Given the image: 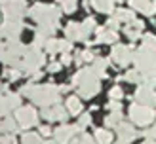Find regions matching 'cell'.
Instances as JSON below:
<instances>
[{"mask_svg": "<svg viewBox=\"0 0 156 144\" xmlns=\"http://www.w3.org/2000/svg\"><path fill=\"white\" fill-rule=\"evenodd\" d=\"M61 93H67V91H71V85H61Z\"/></svg>", "mask_w": 156, "mask_h": 144, "instance_id": "c3c4849f", "label": "cell"}, {"mask_svg": "<svg viewBox=\"0 0 156 144\" xmlns=\"http://www.w3.org/2000/svg\"><path fill=\"white\" fill-rule=\"evenodd\" d=\"M124 80H126V82H131V83H143L145 74L139 72L137 68H135V70H129L128 74H124Z\"/></svg>", "mask_w": 156, "mask_h": 144, "instance_id": "f1b7e54d", "label": "cell"}, {"mask_svg": "<svg viewBox=\"0 0 156 144\" xmlns=\"http://www.w3.org/2000/svg\"><path fill=\"white\" fill-rule=\"evenodd\" d=\"M4 51H6V42L2 40V38H0V59L4 57Z\"/></svg>", "mask_w": 156, "mask_h": 144, "instance_id": "7dc6e473", "label": "cell"}, {"mask_svg": "<svg viewBox=\"0 0 156 144\" xmlns=\"http://www.w3.org/2000/svg\"><path fill=\"white\" fill-rule=\"evenodd\" d=\"M71 144H97V142H95V139H91V135L80 133V135H76L74 139H73Z\"/></svg>", "mask_w": 156, "mask_h": 144, "instance_id": "1f68e13d", "label": "cell"}, {"mask_svg": "<svg viewBox=\"0 0 156 144\" xmlns=\"http://www.w3.org/2000/svg\"><path fill=\"white\" fill-rule=\"evenodd\" d=\"M114 17H118L120 19V23H131L135 19V15H133V12L131 10H116V13H114Z\"/></svg>", "mask_w": 156, "mask_h": 144, "instance_id": "f546056e", "label": "cell"}, {"mask_svg": "<svg viewBox=\"0 0 156 144\" xmlns=\"http://www.w3.org/2000/svg\"><path fill=\"white\" fill-rule=\"evenodd\" d=\"M95 142L97 144H114L112 142V133L108 129H95Z\"/></svg>", "mask_w": 156, "mask_h": 144, "instance_id": "7402d4cb", "label": "cell"}, {"mask_svg": "<svg viewBox=\"0 0 156 144\" xmlns=\"http://www.w3.org/2000/svg\"><path fill=\"white\" fill-rule=\"evenodd\" d=\"M15 119L21 129H30L38 125V112L33 108V106H19L15 110Z\"/></svg>", "mask_w": 156, "mask_h": 144, "instance_id": "ba28073f", "label": "cell"}, {"mask_svg": "<svg viewBox=\"0 0 156 144\" xmlns=\"http://www.w3.org/2000/svg\"><path fill=\"white\" fill-rule=\"evenodd\" d=\"M4 19H21L25 15V0H0Z\"/></svg>", "mask_w": 156, "mask_h": 144, "instance_id": "52a82bcc", "label": "cell"}, {"mask_svg": "<svg viewBox=\"0 0 156 144\" xmlns=\"http://www.w3.org/2000/svg\"><path fill=\"white\" fill-rule=\"evenodd\" d=\"M29 15L38 25H42V23H57L61 17V10L51 4H34L29 10Z\"/></svg>", "mask_w": 156, "mask_h": 144, "instance_id": "5b68a950", "label": "cell"}, {"mask_svg": "<svg viewBox=\"0 0 156 144\" xmlns=\"http://www.w3.org/2000/svg\"><path fill=\"white\" fill-rule=\"evenodd\" d=\"M122 119H124V116H122V112H111L107 116V119H105V125H107V129H116L120 123H122Z\"/></svg>", "mask_w": 156, "mask_h": 144, "instance_id": "d4e9b609", "label": "cell"}, {"mask_svg": "<svg viewBox=\"0 0 156 144\" xmlns=\"http://www.w3.org/2000/svg\"><path fill=\"white\" fill-rule=\"evenodd\" d=\"M74 63H76V65H82V63H84V59H82V51H78L76 55H74Z\"/></svg>", "mask_w": 156, "mask_h": 144, "instance_id": "bcb514c9", "label": "cell"}, {"mask_svg": "<svg viewBox=\"0 0 156 144\" xmlns=\"http://www.w3.org/2000/svg\"><path fill=\"white\" fill-rule=\"evenodd\" d=\"M73 85L78 89V95L82 99H91V97H95L101 89V76L93 70L91 66L80 68V70L73 76Z\"/></svg>", "mask_w": 156, "mask_h": 144, "instance_id": "6da1fadb", "label": "cell"}, {"mask_svg": "<svg viewBox=\"0 0 156 144\" xmlns=\"http://www.w3.org/2000/svg\"><path fill=\"white\" fill-rule=\"evenodd\" d=\"M133 55H135V51L129 45H124V44H114L112 51H111V59L118 66H128L129 63H133Z\"/></svg>", "mask_w": 156, "mask_h": 144, "instance_id": "9c48e42d", "label": "cell"}, {"mask_svg": "<svg viewBox=\"0 0 156 144\" xmlns=\"http://www.w3.org/2000/svg\"><path fill=\"white\" fill-rule=\"evenodd\" d=\"M65 36H67V40H71V42L82 40V23H69L65 27Z\"/></svg>", "mask_w": 156, "mask_h": 144, "instance_id": "ffe728a7", "label": "cell"}, {"mask_svg": "<svg viewBox=\"0 0 156 144\" xmlns=\"http://www.w3.org/2000/svg\"><path fill=\"white\" fill-rule=\"evenodd\" d=\"M129 6L137 12L145 13V15L156 13V0H129Z\"/></svg>", "mask_w": 156, "mask_h": 144, "instance_id": "2e32d148", "label": "cell"}, {"mask_svg": "<svg viewBox=\"0 0 156 144\" xmlns=\"http://www.w3.org/2000/svg\"><path fill=\"white\" fill-rule=\"evenodd\" d=\"M107 66H108V59H95L91 63V68L101 76V78H105V76H107Z\"/></svg>", "mask_w": 156, "mask_h": 144, "instance_id": "4316f807", "label": "cell"}, {"mask_svg": "<svg viewBox=\"0 0 156 144\" xmlns=\"http://www.w3.org/2000/svg\"><path fill=\"white\" fill-rule=\"evenodd\" d=\"M90 123H91V116H90V114H80V119H78L76 125L84 131V127H88Z\"/></svg>", "mask_w": 156, "mask_h": 144, "instance_id": "8d00e7d4", "label": "cell"}, {"mask_svg": "<svg viewBox=\"0 0 156 144\" xmlns=\"http://www.w3.org/2000/svg\"><path fill=\"white\" fill-rule=\"evenodd\" d=\"M40 135H44V136H50V135H53V131L48 127V125H42L40 127Z\"/></svg>", "mask_w": 156, "mask_h": 144, "instance_id": "ee69618b", "label": "cell"}, {"mask_svg": "<svg viewBox=\"0 0 156 144\" xmlns=\"http://www.w3.org/2000/svg\"><path fill=\"white\" fill-rule=\"evenodd\" d=\"M44 144H57V142H55V140H46Z\"/></svg>", "mask_w": 156, "mask_h": 144, "instance_id": "681fc988", "label": "cell"}, {"mask_svg": "<svg viewBox=\"0 0 156 144\" xmlns=\"http://www.w3.org/2000/svg\"><path fill=\"white\" fill-rule=\"evenodd\" d=\"M108 97H111V101H122L124 97V89L120 85H114L111 91H108Z\"/></svg>", "mask_w": 156, "mask_h": 144, "instance_id": "e575fe53", "label": "cell"}, {"mask_svg": "<svg viewBox=\"0 0 156 144\" xmlns=\"http://www.w3.org/2000/svg\"><path fill=\"white\" fill-rule=\"evenodd\" d=\"M114 144H126V142H122V140H118V142H114Z\"/></svg>", "mask_w": 156, "mask_h": 144, "instance_id": "f907efd6", "label": "cell"}, {"mask_svg": "<svg viewBox=\"0 0 156 144\" xmlns=\"http://www.w3.org/2000/svg\"><path fill=\"white\" fill-rule=\"evenodd\" d=\"M88 2L101 13H112L116 0H88Z\"/></svg>", "mask_w": 156, "mask_h": 144, "instance_id": "44dd1931", "label": "cell"}, {"mask_svg": "<svg viewBox=\"0 0 156 144\" xmlns=\"http://www.w3.org/2000/svg\"><path fill=\"white\" fill-rule=\"evenodd\" d=\"M57 2L61 4L65 13H73L76 10V0H57Z\"/></svg>", "mask_w": 156, "mask_h": 144, "instance_id": "d6a6232c", "label": "cell"}, {"mask_svg": "<svg viewBox=\"0 0 156 144\" xmlns=\"http://www.w3.org/2000/svg\"><path fill=\"white\" fill-rule=\"evenodd\" d=\"M73 59H74V57H71L69 53H63V55H61V61H59V63L63 65V66H69V65L73 63Z\"/></svg>", "mask_w": 156, "mask_h": 144, "instance_id": "b9f144b4", "label": "cell"}, {"mask_svg": "<svg viewBox=\"0 0 156 144\" xmlns=\"http://www.w3.org/2000/svg\"><path fill=\"white\" fill-rule=\"evenodd\" d=\"M133 63L139 72H143L145 76H156V51L139 48L133 55Z\"/></svg>", "mask_w": 156, "mask_h": 144, "instance_id": "3957f363", "label": "cell"}, {"mask_svg": "<svg viewBox=\"0 0 156 144\" xmlns=\"http://www.w3.org/2000/svg\"><path fill=\"white\" fill-rule=\"evenodd\" d=\"M67 110L69 112H71V114H74V116H76V114H82V102H80V99H78V97H69L67 99Z\"/></svg>", "mask_w": 156, "mask_h": 144, "instance_id": "484cf974", "label": "cell"}, {"mask_svg": "<svg viewBox=\"0 0 156 144\" xmlns=\"http://www.w3.org/2000/svg\"><path fill=\"white\" fill-rule=\"evenodd\" d=\"M4 74H6V78L10 80V82H15V80H19L21 76H23L19 68H13V66H12V68H8V70H6Z\"/></svg>", "mask_w": 156, "mask_h": 144, "instance_id": "d590c367", "label": "cell"}, {"mask_svg": "<svg viewBox=\"0 0 156 144\" xmlns=\"http://www.w3.org/2000/svg\"><path fill=\"white\" fill-rule=\"evenodd\" d=\"M108 108H111V112H122V104H120V101H111Z\"/></svg>", "mask_w": 156, "mask_h": 144, "instance_id": "60d3db41", "label": "cell"}, {"mask_svg": "<svg viewBox=\"0 0 156 144\" xmlns=\"http://www.w3.org/2000/svg\"><path fill=\"white\" fill-rule=\"evenodd\" d=\"M129 119L133 125H139V127H149L152 121L156 119V114H154V108L152 106H145V104H131L129 106Z\"/></svg>", "mask_w": 156, "mask_h": 144, "instance_id": "8992f818", "label": "cell"}, {"mask_svg": "<svg viewBox=\"0 0 156 144\" xmlns=\"http://www.w3.org/2000/svg\"><path fill=\"white\" fill-rule=\"evenodd\" d=\"M59 99H61V89L57 85H53V83H46V85L34 87L30 101L38 106H42V108H50V106L59 104Z\"/></svg>", "mask_w": 156, "mask_h": 144, "instance_id": "7a4b0ae2", "label": "cell"}, {"mask_svg": "<svg viewBox=\"0 0 156 144\" xmlns=\"http://www.w3.org/2000/svg\"><path fill=\"white\" fill-rule=\"evenodd\" d=\"M46 53H50V55H55V53H67L71 49V40H55V38H50L48 42H46Z\"/></svg>", "mask_w": 156, "mask_h": 144, "instance_id": "9a60e30c", "label": "cell"}, {"mask_svg": "<svg viewBox=\"0 0 156 144\" xmlns=\"http://www.w3.org/2000/svg\"><path fill=\"white\" fill-rule=\"evenodd\" d=\"M120 25H122V23H120V19L112 15V17L107 21V25H105V27H107V28H111V30H116V28H120Z\"/></svg>", "mask_w": 156, "mask_h": 144, "instance_id": "74e56055", "label": "cell"}, {"mask_svg": "<svg viewBox=\"0 0 156 144\" xmlns=\"http://www.w3.org/2000/svg\"><path fill=\"white\" fill-rule=\"evenodd\" d=\"M23 32V21L21 19H4L0 25V38L6 40H17Z\"/></svg>", "mask_w": 156, "mask_h": 144, "instance_id": "8fae6325", "label": "cell"}, {"mask_svg": "<svg viewBox=\"0 0 156 144\" xmlns=\"http://www.w3.org/2000/svg\"><path fill=\"white\" fill-rule=\"evenodd\" d=\"M135 102L156 108V91L152 87H149V85H141L135 91Z\"/></svg>", "mask_w": 156, "mask_h": 144, "instance_id": "4fadbf2b", "label": "cell"}, {"mask_svg": "<svg viewBox=\"0 0 156 144\" xmlns=\"http://www.w3.org/2000/svg\"><path fill=\"white\" fill-rule=\"evenodd\" d=\"M61 68V63H50L48 65V72H57Z\"/></svg>", "mask_w": 156, "mask_h": 144, "instance_id": "f6af8a7d", "label": "cell"}, {"mask_svg": "<svg viewBox=\"0 0 156 144\" xmlns=\"http://www.w3.org/2000/svg\"><path fill=\"white\" fill-rule=\"evenodd\" d=\"M82 59H84V63H93V61H95V59H93V53L88 51V49L82 51Z\"/></svg>", "mask_w": 156, "mask_h": 144, "instance_id": "7bdbcfd3", "label": "cell"}, {"mask_svg": "<svg viewBox=\"0 0 156 144\" xmlns=\"http://www.w3.org/2000/svg\"><path fill=\"white\" fill-rule=\"evenodd\" d=\"M13 110L12 101H10V93H2L0 95V116H8Z\"/></svg>", "mask_w": 156, "mask_h": 144, "instance_id": "cb8c5ba5", "label": "cell"}, {"mask_svg": "<svg viewBox=\"0 0 156 144\" xmlns=\"http://www.w3.org/2000/svg\"><path fill=\"white\" fill-rule=\"evenodd\" d=\"M80 133H84L78 125H67V123H63V125H59L55 131H53V140H55L57 144H71L73 142V139L76 135H80Z\"/></svg>", "mask_w": 156, "mask_h": 144, "instance_id": "30bf717a", "label": "cell"}, {"mask_svg": "<svg viewBox=\"0 0 156 144\" xmlns=\"http://www.w3.org/2000/svg\"><path fill=\"white\" fill-rule=\"evenodd\" d=\"M69 112L67 108H63L61 104H55V106H50V108H42V118L46 121H61L65 123L67 118H69Z\"/></svg>", "mask_w": 156, "mask_h": 144, "instance_id": "7c38bea8", "label": "cell"}, {"mask_svg": "<svg viewBox=\"0 0 156 144\" xmlns=\"http://www.w3.org/2000/svg\"><path fill=\"white\" fill-rule=\"evenodd\" d=\"M44 63H46V57H44V53L40 51V48L30 45V48L25 49V55H23V59H21L19 70H21V72L34 74V72H40V66H42Z\"/></svg>", "mask_w": 156, "mask_h": 144, "instance_id": "277c9868", "label": "cell"}, {"mask_svg": "<svg viewBox=\"0 0 156 144\" xmlns=\"http://www.w3.org/2000/svg\"><path fill=\"white\" fill-rule=\"evenodd\" d=\"M19 123L15 116H4L0 119V135H12V133H17Z\"/></svg>", "mask_w": 156, "mask_h": 144, "instance_id": "e0dca14e", "label": "cell"}, {"mask_svg": "<svg viewBox=\"0 0 156 144\" xmlns=\"http://www.w3.org/2000/svg\"><path fill=\"white\" fill-rule=\"evenodd\" d=\"M141 135L145 136L147 140H156V125H154L152 129H145V131H143Z\"/></svg>", "mask_w": 156, "mask_h": 144, "instance_id": "f35d334b", "label": "cell"}, {"mask_svg": "<svg viewBox=\"0 0 156 144\" xmlns=\"http://www.w3.org/2000/svg\"><path fill=\"white\" fill-rule=\"evenodd\" d=\"M95 30V19L93 17H88L84 23H82V40H88V36Z\"/></svg>", "mask_w": 156, "mask_h": 144, "instance_id": "83f0119b", "label": "cell"}, {"mask_svg": "<svg viewBox=\"0 0 156 144\" xmlns=\"http://www.w3.org/2000/svg\"><path fill=\"white\" fill-rule=\"evenodd\" d=\"M143 48L156 51V36H152V34H145V36H143Z\"/></svg>", "mask_w": 156, "mask_h": 144, "instance_id": "836d02e7", "label": "cell"}, {"mask_svg": "<svg viewBox=\"0 0 156 144\" xmlns=\"http://www.w3.org/2000/svg\"><path fill=\"white\" fill-rule=\"evenodd\" d=\"M143 21H139V19H133L131 23H128L126 28H124V34H126L129 40H137L139 36H141V30H143Z\"/></svg>", "mask_w": 156, "mask_h": 144, "instance_id": "d6986e66", "label": "cell"}, {"mask_svg": "<svg viewBox=\"0 0 156 144\" xmlns=\"http://www.w3.org/2000/svg\"><path fill=\"white\" fill-rule=\"evenodd\" d=\"M57 23H42V25H38L36 28V32L38 34H42L46 38H53V34H55V30H57Z\"/></svg>", "mask_w": 156, "mask_h": 144, "instance_id": "603a6c76", "label": "cell"}, {"mask_svg": "<svg viewBox=\"0 0 156 144\" xmlns=\"http://www.w3.org/2000/svg\"><path fill=\"white\" fill-rule=\"evenodd\" d=\"M0 12H2V10H0ZM0 15H2V13H0Z\"/></svg>", "mask_w": 156, "mask_h": 144, "instance_id": "816d5d0a", "label": "cell"}, {"mask_svg": "<svg viewBox=\"0 0 156 144\" xmlns=\"http://www.w3.org/2000/svg\"><path fill=\"white\" fill-rule=\"evenodd\" d=\"M116 135H118V140L129 144V142H133V140L137 139V135H139V133L135 131L133 123H126V121H122V123L116 127Z\"/></svg>", "mask_w": 156, "mask_h": 144, "instance_id": "5bb4252c", "label": "cell"}, {"mask_svg": "<svg viewBox=\"0 0 156 144\" xmlns=\"http://www.w3.org/2000/svg\"><path fill=\"white\" fill-rule=\"evenodd\" d=\"M97 32V44H116V40H118V34H116V30H111V28H95Z\"/></svg>", "mask_w": 156, "mask_h": 144, "instance_id": "ac0fdd59", "label": "cell"}, {"mask_svg": "<svg viewBox=\"0 0 156 144\" xmlns=\"http://www.w3.org/2000/svg\"><path fill=\"white\" fill-rule=\"evenodd\" d=\"M0 144H17V139L13 135H2L0 136Z\"/></svg>", "mask_w": 156, "mask_h": 144, "instance_id": "ab89813d", "label": "cell"}, {"mask_svg": "<svg viewBox=\"0 0 156 144\" xmlns=\"http://www.w3.org/2000/svg\"><path fill=\"white\" fill-rule=\"evenodd\" d=\"M0 89H2V87H0Z\"/></svg>", "mask_w": 156, "mask_h": 144, "instance_id": "f5cc1de1", "label": "cell"}, {"mask_svg": "<svg viewBox=\"0 0 156 144\" xmlns=\"http://www.w3.org/2000/svg\"><path fill=\"white\" fill-rule=\"evenodd\" d=\"M21 144H44L42 139H40V135H36V133H25L21 136Z\"/></svg>", "mask_w": 156, "mask_h": 144, "instance_id": "4dcf8cb0", "label": "cell"}]
</instances>
